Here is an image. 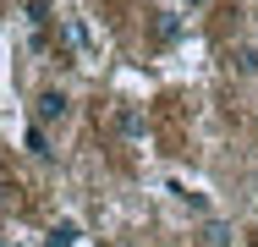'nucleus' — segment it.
<instances>
[{
    "mask_svg": "<svg viewBox=\"0 0 258 247\" xmlns=\"http://www.w3.org/2000/svg\"><path fill=\"white\" fill-rule=\"evenodd\" d=\"M60 49H66V60H83V55L94 49V33H88L83 17H66V22H60Z\"/></svg>",
    "mask_w": 258,
    "mask_h": 247,
    "instance_id": "f03ea898",
    "label": "nucleus"
},
{
    "mask_svg": "<svg viewBox=\"0 0 258 247\" xmlns=\"http://www.w3.org/2000/svg\"><path fill=\"white\" fill-rule=\"evenodd\" d=\"M72 236H77V231H72V225H55V236H50V247H72Z\"/></svg>",
    "mask_w": 258,
    "mask_h": 247,
    "instance_id": "0eeeda50",
    "label": "nucleus"
},
{
    "mask_svg": "<svg viewBox=\"0 0 258 247\" xmlns=\"http://www.w3.org/2000/svg\"><path fill=\"white\" fill-rule=\"evenodd\" d=\"M66 110H72V94H66V88H39V94H33V127L66 121Z\"/></svg>",
    "mask_w": 258,
    "mask_h": 247,
    "instance_id": "f257e3e1",
    "label": "nucleus"
},
{
    "mask_svg": "<svg viewBox=\"0 0 258 247\" xmlns=\"http://www.w3.org/2000/svg\"><path fill=\"white\" fill-rule=\"evenodd\" d=\"M115 132H121V138H143V110H138V104H121V110H115Z\"/></svg>",
    "mask_w": 258,
    "mask_h": 247,
    "instance_id": "20e7f679",
    "label": "nucleus"
},
{
    "mask_svg": "<svg viewBox=\"0 0 258 247\" xmlns=\"http://www.w3.org/2000/svg\"><path fill=\"white\" fill-rule=\"evenodd\" d=\"M231 60H236V72H242V77H253V72H258V49H253V44H236Z\"/></svg>",
    "mask_w": 258,
    "mask_h": 247,
    "instance_id": "423d86ee",
    "label": "nucleus"
},
{
    "mask_svg": "<svg viewBox=\"0 0 258 247\" xmlns=\"http://www.w3.org/2000/svg\"><path fill=\"white\" fill-rule=\"evenodd\" d=\"M209 242H214V247H231V225H214V231H209Z\"/></svg>",
    "mask_w": 258,
    "mask_h": 247,
    "instance_id": "6e6552de",
    "label": "nucleus"
},
{
    "mask_svg": "<svg viewBox=\"0 0 258 247\" xmlns=\"http://www.w3.org/2000/svg\"><path fill=\"white\" fill-rule=\"evenodd\" d=\"M28 154H33V159H44V165H55V148H50V138H44V127H33V132H28Z\"/></svg>",
    "mask_w": 258,
    "mask_h": 247,
    "instance_id": "39448f33",
    "label": "nucleus"
},
{
    "mask_svg": "<svg viewBox=\"0 0 258 247\" xmlns=\"http://www.w3.org/2000/svg\"><path fill=\"white\" fill-rule=\"evenodd\" d=\"M181 39V17L170 11V6H159V11H149V44L165 49V44H176Z\"/></svg>",
    "mask_w": 258,
    "mask_h": 247,
    "instance_id": "7ed1b4c3",
    "label": "nucleus"
},
{
    "mask_svg": "<svg viewBox=\"0 0 258 247\" xmlns=\"http://www.w3.org/2000/svg\"><path fill=\"white\" fill-rule=\"evenodd\" d=\"M176 6H187V11H204L209 0H176Z\"/></svg>",
    "mask_w": 258,
    "mask_h": 247,
    "instance_id": "1a4fd4ad",
    "label": "nucleus"
}]
</instances>
